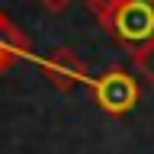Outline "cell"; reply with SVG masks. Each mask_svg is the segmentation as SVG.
<instances>
[{"label":"cell","mask_w":154,"mask_h":154,"mask_svg":"<svg viewBox=\"0 0 154 154\" xmlns=\"http://www.w3.org/2000/svg\"><path fill=\"white\" fill-rule=\"evenodd\" d=\"M90 93H93L96 106L103 112L125 116V112H132L135 103H138V80L128 71H122V67H112V71L100 74L90 84Z\"/></svg>","instance_id":"obj_1"},{"label":"cell","mask_w":154,"mask_h":154,"mask_svg":"<svg viewBox=\"0 0 154 154\" xmlns=\"http://www.w3.org/2000/svg\"><path fill=\"white\" fill-rule=\"evenodd\" d=\"M109 32L125 45H135V48L148 45L154 38V3L151 0H125L116 10Z\"/></svg>","instance_id":"obj_2"},{"label":"cell","mask_w":154,"mask_h":154,"mask_svg":"<svg viewBox=\"0 0 154 154\" xmlns=\"http://www.w3.org/2000/svg\"><path fill=\"white\" fill-rule=\"evenodd\" d=\"M42 71H45V77L58 90H71V87L84 84V77H87V64L71 48H55V51L42 61Z\"/></svg>","instance_id":"obj_3"},{"label":"cell","mask_w":154,"mask_h":154,"mask_svg":"<svg viewBox=\"0 0 154 154\" xmlns=\"http://www.w3.org/2000/svg\"><path fill=\"white\" fill-rule=\"evenodd\" d=\"M0 45H3V48H10V51H13L16 58H19V55H29V51H32V45H29L26 32H23V29H19L16 23H13V19L3 13V10H0Z\"/></svg>","instance_id":"obj_4"},{"label":"cell","mask_w":154,"mask_h":154,"mask_svg":"<svg viewBox=\"0 0 154 154\" xmlns=\"http://www.w3.org/2000/svg\"><path fill=\"white\" fill-rule=\"evenodd\" d=\"M132 64H135V71L141 77H148L154 84V38L148 42V45H141V48H135L132 51Z\"/></svg>","instance_id":"obj_5"},{"label":"cell","mask_w":154,"mask_h":154,"mask_svg":"<svg viewBox=\"0 0 154 154\" xmlns=\"http://www.w3.org/2000/svg\"><path fill=\"white\" fill-rule=\"evenodd\" d=\"M13 58H16V55H13L10 48H3V45H0V71H7V67H10V61H13Z\"/></svg>","instance_id":"obj_6"},{"label":"cell","mask_w":154,"mask_h":154,"mask_svg":"<svg viewBox=\"0 0 154 154\" xmlns=\"http://www.w3.org/2000/svg\"><path fill=\"white\" fill-rule=\"evenodd\" d=\"M71 0H42V7L45 10H51V13H58V10H64Z\"/></svg>","instance_id":"obj_7"},{"label":"cell","mask_w":154,"mask_h":154,"mask_svg":"<svg viewBox=\"0 0 154 154\" xmlns=\"http://www.w3.org/2000/svg\"><path fill=\"white\" fill-rule=\"evenodd\" d=\"M151 3H154V0H151Z\"/></svg>","instance_id":"obj_8"}]
</instances>
